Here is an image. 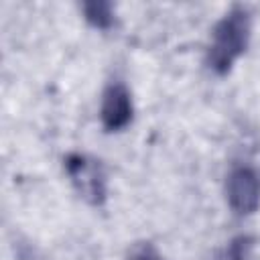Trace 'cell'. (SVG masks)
I'll use <instances>...</instances> for the list:
<instances>
[{
  "label": "cell",
  "instance_id": "277c9868",
  "mask_svg": "<svg viewBox=\"0 0 260 260\" xmlns=\"http://www.w3.org/2000/svg\"><path fill=\"white\" fill-rule=\"evenodd\" d=\"M100 118L106 130H120L132 120L130 91L122 81H112L102 95Z\"/></svg>",
  "mask_w": 260,
  "mask_h": 260
},
{
  "label": "cell",
  "instance_id": "8992f818",
  "mask_svg": "<svg viewBox=\"0 0 260 260\" xmlns=\"http://www.w3.org/2000/svg\"><path fill=\"white\" fill-rule=\"evenodd\" d=\"M132 260H162V258L158 256V252H156L152 246H142L140 250L134 252Z\"/></svg>",
  "mask_w": 260,
  "mask_h": 260
},
{
  "label": "cell",
  "instance_id": "3957f363",
  "mask_svg": "<svg viewBox=\"0 0 260 260\" xmlns=\"http://www.w3.org/2000/svg\"><path fill=\"white\" fill-rule=\"evenodd\" d=\"M225 195L230 207L238 215L254 213L260 205V177L250 167H236L225 181Z\"/></svg>",
  "mask_w": 260,
  "mask_h": 260
},
{
  "label": "cell",
  "instance_id": "5b68a950",
  "mask_svg": "<svg viewBox=\"0 0 260 260\" xmlns=\"http://www.w3.org/2000/svg\"><path fill=\"white\" fill-rule=\"evenodd\" d=\"M83 10H85V18L91 24L100 28H106L112 24V6L108 2H89L83 6Z\"/></svg>",
  "mask_w": 260,
  "mask_h": 260
},
{
  "label": "cell",
  "instance_id": "7a4b0ae2",
  "mask_svg": "<svg viewBox=\"0 0 260 260\" xmlns=\"http://www.w3.org/2000/svg\"><path fill=\"white\" fill-rule=\"evenodd\" d=\"M65 169L75 185L77 193L91 205H100L106 199V175L100 160L85 154L67 156Z\"/></svg>",
  "mask_w": 260,
  "mask_h": 260
},
{
  "label": "cell",
  "instance_id": "6da1fadb",
  "mask_svg": "<svg viewBox=\"0 0 260 260\" xmlns=\"http://www.w3.org/2000/svg\"><path fill=\"white\" fill-rule=\"evenodd\" d=\"M250 37V16L244 8H232L213 28L207 63L213 71L225 73L232 63L244 53Z\"/></svg>",
  "mask_w": 260,
  "mask_h": 260
}]
</instances>
